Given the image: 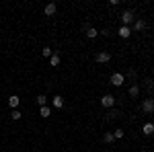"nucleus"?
<instances>
[{
    "label": "nucleus",
    "mask_w": 154,
    "mask_h": 152,
    "mask_svg": "<svg viewBox=\"0 0 154 152\" xmlns=\"http://www.w3.org/2000/svg\"><path fill=\"white\" fill-rule=\"evenodd\" d=\"M142 111H144V113H148V115L154 113V99H150V97L144 99V101H142Z\"/></svg>",
    "instance_id": "f257e3e1"
},
{
    "label": "nucleus",
    "mask_w": 154,
    "mask_h": 152,
    "mask_svg": "<svg viewBox=\"0 0 154 152\" xmlns=\"http://www.w3.org/2000/svg\"><path fill=\"white\" fill-rule=\"evenodd\" d=\"M131 21H134V12L131 11H123L121 12V25H123V27H130Z\"/></svg>",
    "instance_id": "f03ea898"
},
{
    "label": "nucleus",
    "mask_w": 154,
    "mask_h": 152,
    "mask_svg": "<svg viewBox=\"0 0 154 152\" xmlns=\"http://www.w3.org/2000/svg\"><path fill=\"white\" fill-rule=\"evenodd\" d=\"M125 82V76L121 74V72H115V74H111V84L113 86H121Z\"/></svg>",
    "instance_id": "7ed1b4c3"
},
{
    "label": "nucleus",
    "mask_w": 154,
    "mask_h": 152,
    "mask_svg": "<svg viewBox=\"0 0 154 152\" xmlns=\"http://www.w3.org/2000/svg\"><path fill=\"white\" fill-rule=\"evenodd\" d=\"M101 105L107 107V109L113 107L115 105V97H113V95H103V97H101Z\"/></svg>",
    "instance_id": "20e7f679"
},
{
    "label": "nucleus",
    "mask_w": 154,
    "mask_h": 152,
    "mask_svg": "<svg viewBox=\"0 0 154 152\" xmlns=\"http://www.w3.org/2000/svg\"><path fill=\"white\" fill-rule=\"evenodd\" d=\"M109 60H111V54H109V51H99V54H97V62H99V64H107Z\"/></svg>",
    "instance_id": "39448f33"
},
{
    "label": "nucleus",
    "mask_w": 154,
    "mask_h": 152,
    "mask_svg": "<svg viewBox=\"0 0 154 152\" xmlns=\"http://www.w3.org/2000/svg\"><path fill=\"white\" fill-rule=\"evenodd\" d=\"M56 11H58V6H56L54 2H49V4H45V8H43V12H45L48 17H54V14H56Z\"/></svg>",
    "instance_id": "423d86ee"
},
{
    "label": "nucleus",
    "mask_w": 154,
    "mask_h": 152,
    "mask_svg": "<svg viewBox=\"0 0 154 152\" xmlns=\"http://www.w3.org/2000/svg\"><path fill=\"white\" fill-rule=\"evenodd\" d=\"M84 35L88 37V39H95V37L99 35V31H97L95 27H84Z\"/></svg>",
    "instance_id": "0eeeda50"
},
{
    "label": "nucleus",
    "mask_w": 154,
    "mask_h": 152,
    "mask_svg": "<svg viewBox=\"0 0 154 152\" xmlns=\"http://www.w3.org/2000/svg\"><path fill=\"white\" fill-rule=\"evenodd\" d=\"M8 105H11L12 109H19V105H21V99H19L17 95H11V97H8Z\"/></svg>",
    "instance_id": "6e6552de"
},
{
    "label": "nucleus",
    "mask_w": 154,
    "mask_h": 152,
    "mask_svg": "<svg viewBox=\"0 0 154 152\" xmlns=\"http://www.w3.org/2000/svg\"><path fill=\"white\" fill-rule=\"evenodd\" d=\"M117 35L123 37V39H125V37H130L131 35V27H123V25H121V27H119V31H117Z\"/></svg>",
    "instance_id": "1a4fd4ad"
},
{
    "label": "nucleus",
    "mask_w": 154,
    "mask_h": 152,
    "mask_svg": "<svg viewBox=\"0 0 154 152\" xmlns=\"http://www.w3.org/2000/svg\"><path fill=\"white\" fill-rule=\"evenodd\" d=\"M51 105L56 107V109H62V107H64V99H62L60 95H56V97L51 99Z\"/></svg>",
    "instance_id": "9d476101"
},
{
    "label": "nucleus",
    "mask_w": 154,
    "mask_h": 152,
    "mask_svg": "<svg viewBox=\"0 0 154 152\" xmlns=\"http://www.w3.org/2000/svg\"><path fill=\"white\" fill-rule=\"evenodd\" d=\"M142 134H146V136H150V134H154V123H144L142 126Z\"/></svg>",
    "instance_id": "9b49d317"
},
{
    "label": "nucleus",
    "mask_w": 154,
    "mask_h": 152,
    "mask_svg": "<svg viewBox=\"0 0 154 152\" xmlns=\"http://www.w3.org/2000/svg\"><path fill=\"white\" fill-rule=\"evenodd\" d=\"M144 29H146V21L138 19V21L134 23V31H144Z\"/></svg>",
    "instance_id": "f8f14e48"
},
{
    "label": "nucleus",
    "mask_w": 154,
    "mask_h": 152,
    "mask_svg": "<svg viewBox=\"0 0 154 152\" xmlns=\"http://www.w3.org/2000/svg\"><path fill=\"white\" fill-rule=\"evenodd\" d=\"M128 93H130V97H138V95H140V86H138V84H131Z\"/></svg>",
    "instance_id": "ddd939ff"
},
{
    "label": "nucleus",
    "mask_w": 154,
    "mask_h": 152,
    "mask_svg": "<svg viewBox=\"0 0 154 152\" xmlns=\"http://www.w3.org/2000/svg\"><path fill=\"white\" fill-rule=\"evenodd\" d=\"M39 115L41 117H45V119H48L49 115H51V111H49V107L45 105V107H39Z\"/></svg>",
    "instance_id": "4468645a"
},
{
    "label": "nucleus",
    "mask_w": 154,
    "mask_h": 152,
    "mask_svg": "<svg viewBox=\"0 0 154 152\" xmlns=\"http://www.w3.org/2000/svg\"><path fill=\"white\" fill-rule=\"evenodd\" d=\"M113 140H115L113 132H105V134H103V142H105V144H109V142H113Z\"/></svg>",
    "instance_id": "2eb2a0df"
},
{
    "label": "nucleus",
    "mask_w": 154,
    "mask_h": 152,
    "mask_svg": "<svg viewBox=\"0 0 154 152\" xmlns=\"http://www.w3.org/2000/svg\"><path fill=\"white\" fill-rule=\"evenodd\" d=\"M35 101H37V105H39V107H45V105H48V97H45V95H39Z\"/></svg>",
    "instance_id": "dca6fc26"
},
{
    "label": "nucleus",
    "mask_w": 154,
    "mask_h": 152,
    "mask_svg": "<svg viewBox=\"0 0 154 152\" xmlns=\"http://www.w3.org/2000/svg\"><path fill=\"white\" fill-rule=\"evenodd\" d=\"M49 64H51V66H60V54H54V56L49 58Z\"/></svg>",
    "instance_id": "f3484780"
},
{
    "label": "nucleus",
    "mask_w": 154,
    "mask_h": 152,
    "mask_svg": "<svg viewBox=\"0 0 154 152\" xmlns=\"http://www.w3.org/2000/svg\"><path fill=\"white\" fill-rule=\"evenodd\" d=\"M41 54H43V58H51V56H54V49H51V47H43Z\"/></svg>",
    "instance_id": "a211bd4d"
},
{
    "label": "nucleus",
    "mask_w": 154,
    "mask_h": 152,
    "mask_svg": "<svg viewBox=\"0 0 154 152\" xmlns=\"http://www.w3.org/2000/svg\"><path fill=\"white\" fill-rule=\"evenodd\" d=\"M21 111H19V109H12V113H11V119H14V121H19V119H21Z\"/></svg>",
    "instance_id": "6ab92c4d"
},
{
    "label": "nucleus",
    "mask_w": 154,
    "mask_h": 152,
    "mask_svg": "<svg viewBox=\"0 0 154 152\" xmlns=\"http://www.w3.org/2000/svg\"><path fill=\"white\" fill-rule=\"evenodd\" d=\"M113 136H115V138H123V129H115V132H113Z\"/></svg>",
    "instance_id": "aec40b11"
}]
</instances>
